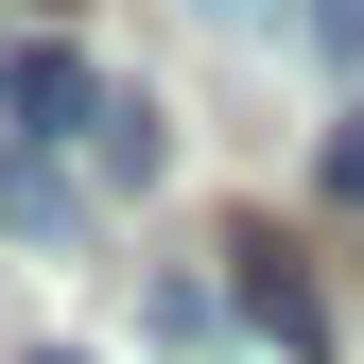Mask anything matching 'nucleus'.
Segmentation results:
<instances>
[{"instance_id": "nucleus-1", "label": "nucleus", "mask_w": 364, "mask_h": 364, "mask_svg": "<svg viewBox=\"0 0 364 364\" xmlns=\"http://www.w3.org/2000/svg\"><path fill=\"white\" fill-rule=\"evenodd\" d=\"M0 122H18L35 156H70L87 122H105V70H87L70 35H18V53H0Z\"/></svg>"}, {"instance_id": "nucleus-2", "label": "nucleus", "mask_w": 364, "mask_h": 364, "mask_svg": "<svg viewBox=\"0 0 364 364\" xmlns=\"http://www.w3.org/2000/svg\"><path fill=\"white\" fill-rule=\"evenodd\" d=\"M225 278H243V312H260V347H278V364H330V347H347L330 295H312V260L278 243V225H243V243H225Z\"/></svg>"}, {"instance_id": "nucleus-3", "label": "nucleus", "mask_w": 364, "mask_h": 364, "mask_svg": "<svg viewBox=\"0 0 364 364\" xmlns=\"http://www.w3.org/2000/svg\"><path fill=\"white\" fill-rule=\"evenodd\" d=\"M173 173V122L139 105V87H105V122H87V191H156Z\"/></svg>"}, {"instance_id": "nucleus-4", "label": "nucleus", "mask_w": 364, "mask_h": 364, "mask_svg": "<svg viewBox=\"0 0 364 364\" xmlns=\"http://www.w3.org/2000/svg\"><path fill=\"white\" fill-rule=\"evenodd\" d=\"M0 225H18V243H70V156H0Z\"/></svg>"}, {"instance_id": "nucleus-5", "label": "nucleus", "mask_w": 364, "mask_h": 364, "mask_svg": "<svg viewBox=\"0 0 364 364\" xmlns=\"http://www.w3.org/2000/svg\"><path fill=\"white\" fill-rule=\"evenodd\" d=\"M312 191H330V208H364V105L330 122V139H312Z\"/></svg>"}, {"instance_id": "nucleus-6", "label": "nucleus", "mask_w": 364, "mask_h": 364, "mask_svg": "<svg viewBox=\"0 0 364 364\" xmlns=\"http://www.w3.org/2000/svg\"><path fill=\"white\" fill-rule=\"evenodd\" d=\"M295 35H312L330 70H364V0H295Z\"/></svg>"}, {"instance_id": "nucleus-7", "label": "nucleus", "mask_w": 364, "mask_h": 364, "mask_svg": "<svg viewBox=\"0 0 364 364\" xmlns=\"http://www.w3.org/2000/svg\"><path fill=\"white\" fill-rule=\"evenodd\" d=\"M191 18H225V35H278V18H295V0H191Z\"/></svg>"}, {"instance_id": "nucleus-8", "label": "nucleus", "mask_w": 364, "mask_h": 364, "mask_svg": "<svg viewBox=\"0 0 364 364\" xmlns=\"http://www.w3.org/2000/svg\"><path fill=\"white\" fill-rule=\"evenodd\" d=\"M35 364H87V347H35Z\"/></svg>"}]
</instances>
